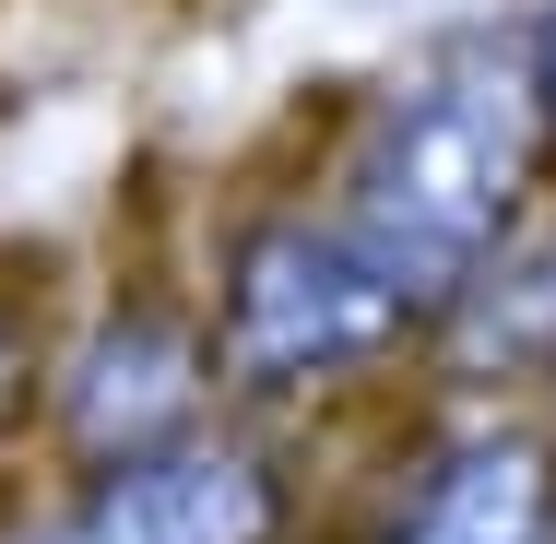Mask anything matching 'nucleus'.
<instances>
[{
    "label": "nucleus",
    "mask_w": 556,
    "mask_h": 544,
    "mask_svg": "<svg viewBox=\"0 0 556 544\" xmlns=\"http://www.w3.org/2000/svg\"><path fill=\"white\" fill-rule=\"evenodd\" d=\"M545 96H533V48L521 24H473V36H439L427 60H403L355 142H343V178H332V214L427 296L450 308L473 284V261L521 225L533 178H545Z\"/></svg>",
    "instance_id": "nucleus-1"
},
{
    "label": "nucleus",
    "mask_w": 556,
    "mask_h": 544,
    "mask_svg": "<svg viewBox=\"0 0 556 544\" xmlns=\"http://www.w3.org/2000/svg\"><path fill=\"white\" fill-rule=\"evenodd\" d=\"M214 367L261 403H296V391H332L391 367L403 343H427L439 308L355 237L343 214H261L225 237L214 273Z\"/></svg>",
    "instance_id": "nucleus-2"
},
{
    "label": "nucleus",
    "mask_w": 556,
    "mask_h": 544,
    "mask_svg": "<svg viewBox=\"0 0 556 544\" xmlns=\"http://www.w3.org/2000/svg\"><path fill=\"white\" fill-rule=\"evenodd\" d=\"M296 497L273 473V450L237 427H178L154 450H118L84 473V497L48 521L36 544H285Z\"/></svg>",
    "instance_id": "nucleus-3"
},
{
    "label": "nucleus",
    "mask_w": 556,
    "mask_h": 544,
    "mask_svg": "<svg viewBox=\"0 0 556 544\" xmlns=\"http://www.w3.org/2000/svg\"><path fill=\"white\" fill-rule=\"evenodd\" d=\"M214 379H225L214 367V320L130 296V308H108V320L72 343V367H60V438H72L84 461L154 450V438L202 427Z\"/></svg>",
    "instance_id": "nucleus-4"
},
{
    "label": "nucleus",
    "mask_w": 556,
    "mask_h": 544,
    "mask_svg": "<svg viewBox=\"0 0 556 544\" xmlns=\"http://www.w3.org/2000/svg\"><path fill=\"white\" fill-rule=\"evenodd\" d=\"M556 533V438L533 427H473L391 497L367 544H545Z\"/></svg>",
    "instance_id": "nucleus-5"
},
{
    "label": "nucleus",
    "mask_w": 556,
    "mask_h": 544,
    "mask_svg": "<svg viewBox=\"0 0 556 544\" xmlns=\"http://www.w3.org/2000/svg\"><path fill=\"white\" fill-rule=\"evenodd\" d=\"M439 343L497 379H556V225H509L473 284L439 308Z\"/></svg>",
    "instance_id": "nucleus-6"
},
{
    "label": "nucleus",
    "mask_w": 556,
    "mask_h": 544,
    "mask_svg": "<svg viewBox=\"0 0 556 544\" xmlns=\"http://www.w3.org/2000/svg\"><path fill=\"white\" fill-rule=\"evenodd\" d=\"M521 48H533V96H545V142H556V0L521 24Z\"/></svg>",
    "instance_id": "nucleus-7"
},
{
    "label": "nucleus",
    "mask_w": 556,
    "mask_h": 544,
    "mask_svg": "<svg viewBox=\"0 0 556 544\" xmlns=\"http://www.w3.org/2000/svg\"><path fill=\"white\" fill-rule=\"evenodd\" d=\"M12 391H24V320L0 308V415H12Z\"/></svg>",
    "instance_id": "nucleus-8"
},
{
    "label": "nucleus",
    "mask_w": 556,
    "mask_h": 544,
    "mask_svg": "<svg viewBox=\"0 0 556 544\" xmlns=\"http://www.w3.org/2000/svg\"><path fill=\"white\" fill-rule=\"evenodd\" d=\"M545 544H556V533H545Z\"/></svg>",
    "instance_id": "nucleus-9"
}]
</instances>
